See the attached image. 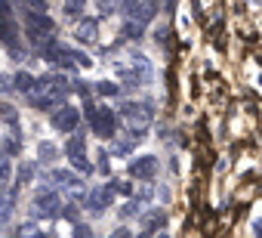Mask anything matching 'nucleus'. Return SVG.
<instances>
[{
  "label": "nucleus",
  "mask_w": 262,
  "mask_h": 238,
  "mask_svg": "<svg viewBox=\"0 0 262 238\" xmlns=\"http://www.w3.org/2000/svg\"><path fill=\"white\" fill-rule=\"evenodd\" d=\"M86 121H90V127H93V133L96 136H102V140H114L117 136V114H114V108H96V105H86Z\"/></svg>",
  "instance_id": "nucleus-1"
},
{
  "label": "nucleus",
  "mask_w": 262,
  "mask_h": 238,
  "mask_svg": "<svg viewBox=\"0 0 262 238\" xmlns=\"http://www.w3.org/2000/svg\"><path fill=\"white\" fill-rule=\"evenodd\" d=\"M53 19L47 16V13H37V10H25V31H28V37L37 44V47H43V44H50V41H56L53 37Z\"/></svg>",
  "instance_id": "nucleus-2"
},
{
  "label": "nucleus",
  "mask_w": 262,
  "mask_h": 238,
  "mask_svg": "<svg viewBox=\"0 0 262 238\" xmlns=\"http://www.w3.org/2000/svg\"><path fill=\"white\" fill-rule=\"evenodd\" d=\"M62 201H59V192L56 189H50V186H43L37 195H34V207H31V213L34 216H40V220H53V216H59L62 210Z\"/></svg>",
  "instance_id": "nucleus-3"
},
{
  "label": "nucleus",
  "mask_w": 262,
  "mask_h": 238,
  "mask_svg": "<svg viewBox=\"0 0 262 238\" xmlns=\"http://www.w3.org/2000/svg\"><path fill=\"white\" fill-rule=\"evenodd\" d=\"M16 34H19V28H16V16H13V10H10L7 0H0V41L7 44L10 53H19V47L13 44Z\"/></svg>",
  "instance_id": "nucleus-4"
},
{
  "label": "nucleus",
  "mask_w": 262,
  "mask_h": 238,
  "mask_svg": "<svg viewBox=\"0 0 262 238\" xmlns=\"http://www.w3.org/2000/svg\"><path fill=\"white\" fill-rule=\"evenodd\" d=\"M65 158L71 161V167L74 170H80V173H90L93 170V164H90V158H86V149H83V136L77 133V136H71L68 143H65Z\"/></svg>",
  "instance_id": "nucleus-5"
},
{
  "label": "nucleus",
  "mask_w": 262,
  "mask_h": 238,
  "mask_svg": "<svg viewBox=\"0 0 262 238\" xmlns=\"http://www.w3.org/2000/svg\"><path fill=\"white\" fill-rule=\"evenodd\" d=\"M53 127L59 130V133H74L77 130V124H80V114H77V108L74 105H68V102H62L56 111H53Z\"/></svg>",
  "instance_id": "nucleus-6"
},
{
  "label": "nucleus",
  "mask_w": 262,
  "mask_h": 238,
  "mask_svg": "<svg viewBox=\"0 0 262 238\" xmlns=\"http://www.w3.org/2000/svg\"><path fill=\"white\" fill-rule=\"evenodd\" d=\"M111 201H114V186L108 183V186H99V189H93L90 195H86V210L90 213H105V207H111Z\"/></svg>",
  "instance_id": "nucleus-7"
},
{
  "label": "nucleus",
  "mask_w": 262,
  "mask_h": 238,
  "mask_svg": "<svg viewBox=\"0 0 262 238\" xmlns=\"http://www.w3.org/2000/svg\"><path fill=\"white\" fill-rule=\"evenodd\" d=\"M123 117H129L133 121V130H145V124L151 121V105L148 102H129V105H123Z\"/></svg>",
  "instance_id": "nucleus-8"
},
{
  "label": "nucleus",
  "mask_w": 262,
  "mask_h": 238,
  "mask_svg": "<svg viewBox=\"0 0 262 238\" xmlns=\"http://www.w3.org/2000/svg\"><path fill=\"white\" fill-rule=\"evenodd\" d=\"M129 173L139 176V180H151V176L158 173V158H155V155H145V158L129 161Z\"/></svg>",
  "instance_id": "nucleus-9"
},
{
  "label": "nucleus",
  "mask_w": 262,
  "mask_h": 238,
  "mask_svg": "<svg viewBox=\"0 0 262 238\" xmlns=\"http://www.w3.org/2000/svg\"><path fill=\"white\" fill-rule=\"evenodd\" d=\"M16 198H19V183L0 192V223L10 220V213H13V207H16Z\"/></svg>",
  "instance_id": "nucleus-10"
},
{
  "label": "nucleus",
  "mask_w": 262,
  "mask_h": 238,
  "mask_svg": "<svg viewBox=\"0 0 262 238\" xmlns=\"http://www.w3.org/2000/svg\"><path fill=\"white\" fill-rule=\"evenodd\" d=\"M96 34H99V22L96 19H80L77 22V41L80 44H96Z\"/></svg>",
  "instance_id": "nucleus-11"
},
{
  "label": "nucleus",
  "mask_w": 262,
  "mask_h": 238,
  "mask_svg": "<svg viewBox=\"0 0 262 238\" xmlns=\"http://www.w3.org/2000/svg\"><path fill=\"white\" fill-rule=\"evenodd\" d=\"M139 223H142L145 232H155V229H161V226L167 223V213H164V207H158V210H151V213H142Z\"/></svg>",
  "instance_id": "nucleus-12"
},
{
  "label": "nucleus",
  "mask_w": 262,
  "mask_h": 238,
  "mask_svg": "<svg viewBox=\"0 0 262 238\" xmlns=\"http://www.w3.org/2000/svg\"><path fill=\"white\" fill-rule=\"evenodd\" d=\"M53 180H56L59 186L71 189V192H77V189H80V176H77V173H65V170H56V173H53Z\"/></svg>",
  "instance_id": "nucleus-13"
},
{
  "label": "nucleus",
  "mask_w": 262,
  "mask_h": 238,
  "mask_svg": "<svg viewBox=\"0 0 262 238\" xmlns=\"http://www.w3.org/2000/svg\"><path fill=\"white\" fill-rule=\"evenodd\" d=\"M56 155H59V149H56L53 143H40V146H37V158H40L43 164H50V161H56Z\"/></svg>",
  "instance_id": "nucleus-14"
},
{
  "label": "nucleus",
  "mask_w": 262,
  "mask_h": 238,
  "mask_svg": "<svg viewBox=\"0 0 262 238\" xmlns=\"http://www.w3.org/2000/svg\"><path fill=\"white\" fill-rule=\"evenodd\" d=\"M83 4H86V0H62L65 16H68V19H77V16H80V10H83Z\"/></svg>",
  "instance_id": "nucleus-15"
},
{
  "label": "nucleus",
  "mask_w": 262,
  "mask_h": 238,
  "mask_svg": "<svg viewBox=\"0 0 262 238\" xmlns=\"http://www.w3.org/2000/svg\"><path fill=\"white\" fill-rule=\"evenodd\" d=\"M13 81H16V90H22V93H31V87H34V77L25 74V71H19Z\"/></svg>",
  "instance_id": "nucleus-16"
},
{
  "label": "nucleus",
  "mask_w": 262,
  "mask_h": 238,
  "mask_svg": "<svg viewBox=\"0 0 262 238\" xmlns=\"http://www.w3.org/2000/svg\"><path fill=\"white\" fill-rule=\"evenodd\" d=\"M71 238H96V235H93V229H90V226L77 223V226H74V232H71Z\"/></svg>",
  "instance_id": "nucleus-17"
},
{
  "label": "nucleus",
  "mask_w": 262,
  "mask_h": 238,
  "mask_svg": "<svg viewBox=\"0 0 262 238\" xmlns=\"http://www.w3.org/2000/svg\"><path fill=\"white\" fill-rule=\"evenodd\" d=\"M96 7L108 16V13H114V10H117V0H96Z\"/></svg>",
  "instance_id": "nucleus-18"
},
{
  "label": "nucleus",
  "mask_w": 262,
  "mask_h": 238,
  "mask_svg": "<svg viewBox=\"0 0 262 238\" xmlns=\"http://www.w3.org/2000/svg\"><path fill=\"white\" fill-rule=\"evenodd\" d=\"M99 93H105V96H111V93H114V96H117V93H120V87H117V84L102 81V84H99Z\"/></svg>",
  "instance_id": "nucleus-19"
},
{
  "label": "nucleus",
  "mask_w": 262,
  "mask_h": 238,
  "mask_svg": "<svg viewBox=\"0 0 262 238\" xmlns=\"http://www.w3.org/2000/svg\"><path fill=\"white\" fill-rule=\"evenodd\" d=\"M31 173H34V167H31V164H22V167H19V183H28Z\"/></svg>",
  "instance_id": "nucleus-20"
},
{
  "label": "nucleus",
  "mask_w": 262,
  "mask_h": 238,
  "mask_svg": "<svg viewBox=\"0 0 262 238\" xmlns=\"http://www.w3.org/2000/svg\"><path fill=\"white\" fill-rule=\"evenodd\" d=\"M62 216H68V220H77V207H74V204H65Z\"/></svg>",
  "instance_id": "nucleus-21"
},
{
  "label": "nucleus",
  "mask_w": 262,
  "mask_h": 238,
  "mask_svg": "<svg viewBox=\"0 0 262 238\" xmlns=\"http://www.w3.org/2000/svg\"><path fill=\"white\" fill-rule=\"evenodd\" d=\"M108 238H133V232H129V229H117V232H111Z\"/></svg>",
  "instance_id": "nucleus-22"
},
{
  "label": "nucleus",
  "mask_w": 262,
  "mask_h": 238,
  "mask_svg": "<svg viewBox=\"0 0 262 238\" xmlns=\"http://www.w3.org/2000/svg\"><path fill=\"white\" fill-rule=\"evenodd\" d=\"M253 232H256V235L262 238V220H256V223H253Z\"/></svg>",
  "instance_id": "nucleus-23"
},
{
  "label": "nucleus",
  "mask_w": 262,
  "mask_h": 238,
  "mask_svg": "<svg viewBox=\"0 0 262 238\" xmlns=\"http://www.w3.org/2000/svg\"><path fill=\"white\" fill-rule=\"evenodd\" d=\"M31 4H34V7H40V13L47 10V0H31Z\"/></svg>",
  "instance_id": "nucleus-24"
}]
</instances>
